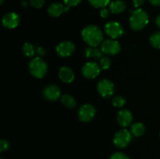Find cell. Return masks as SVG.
Returning a JSON list of instances; mask_svg holds the SVG:
<instances>
[{
	"instance_id": "cell-26",
	"label": "cell",
	"mask_w": 160,
	"mask_h": 159,
	"mask_svg": "<svg viewBox=\"0 0 160 159\" xmlns=\"http://www.w3.org/2000/svg\"><path fill=\"white\" fill-rule=\"evenodd\" d=\"M10 147V143L8 140H4V139H2L0 140V151L1 152H4V151H6Z\"/></svg>"
},
{
	"instance_id": "cell-35",
	"label": "cell",
	"mask_w": 160,
	"mask_h": 159,
	"mask_svg": "<svg viewBox=\"0 0 160 159\" xmlns=\"http://www.w3.org/2000/svg\"><path fill=\"white\" fill-rule=\"evenodd\" d=\"M1 159H3V158H1Z\"/></svg>"
},
{
	"instance_id": "cell-16",
	"label": "cell",
	"mask_w": 160,
	"mask_h": 159,
	"mask_svg": "<svg viewBox=\"0 0 160 159\" xmlns=\"http://www.w3.org/2000/svg\"><path fill=\"white\" fill-rule=\"evenodd\" d=\"M127 8L126 3L122 0H115L109 3V9L111 12L114 14L122 13L124 12Z\"/></svg>"
},
{
	"instance_id": "cell-3",
	"label": "cell",
	"mask_w": 160,
	"mask_h": 159,
	"mask_svg": "<svg viewBox=\"0 0 160 159\" xmlns=\"http://www.w3.org/2000/svg\"><path fill=\"white\" fill-rule=\"evenodd\" d=\"M29 71L34 77L42 79L48 72V65L42 58L36 57L30 62Z\"/></svg>"
},
{
	"instance_id": "cell-9",
	"label": "cell",
	"mask_w": 160,
	"mask_h": 159,
	"mask_svg": "<svg viewBox=\"0 0 160 159\" xmlns=\"http://www.w3.org/2000/svg\"><path fill=\"white\" fill-rule=\"evenodd\" d=\"M101 67L95 62H88L82 68V74L87 79H94L99 75Z\"/></svg>"
},
{
	"instance_id": "cell-12",
	"label": "cell",
	"mask_w": 160,
	"mask_h": 159,
	"mask_svg": "<svg viewBox=\"0 0 160 159\" xmlns=\"http://www.w3.org/2000/svg\"><path fill=\"white\" fill-rule=\"evenodd\" d=\"M20 23V17L18 14L13 12H7L3 16L2 19V23L3 26L8 29H13L17 27Z\"/></svg>"
},
{
	"instance_id": "cell-25",
	"label": "cell",
	"mask_w": 160,
	"mask_h": 159,
	"mask_svg": "<svg viewBox=\"0 0 160 159\" xmlns=\"http://www.w3.org/2000/svg\"><path fill=\"white\" fill-rule=\"evenodd\" d=\"M31 6L36 9H40L45 5V0H30Z\"/></svg>"
},
{
	"instance_id": "cell-36",
	"label": "cell",
	"mask_w": 160,
	"mask_h": 159,
	"mask_svg": "<svg viewBox=\"0 0 160 159\" xmlns=\"http://www.w3.org/2000/svg\"><path fill=\"white\" fill-rule=\"evenodd\" d=\"M159 136H160V134H159Z\"/></svg>"
},
{
	"instance_id": "cell-15",
	"label": "cell",
	"mask_w": 160,
	"mask_h": 159,
	"mask_svg": "<svg viewBox=\"0 0 160 159\" xmlns=\"http://www.w3.org/2000/svg\"><path fill=\"white\" fill-rule=\"evenodd\" d=\"M66 12V6L60 2H54L48 8V13L52 17H58Z\"/></svg>"
},
{
	"instance_id": "cell-24",
	"label": "cell",
	"mask_w": 160,
	"mask_h": 159,
	"mask_svg": "<svg viewBox=\"0 0 160 159\" xmlns=\"http://www.w3.org/2000/svg\"><path fill=\"white\" fill-rule=\"evenodd\" d=\"M99 62L101 69H102V70H108L111 65L110 59L108 57H106V56H102L99 59Z\"/></svg>"
},
{
	"instance_id": "cell-6",
	"label": "cell",
	"mask_w": 160,
	"mask_h": 159,
	"mask_svg": "<svg viewBox=\"0 0 160 159\" xmlns=\"http://www.w3.org/2000/svg\"><path fill=\"white\" fill-rule=\"evenodd\" d=\"M101 50L104 54L115 55L120 52L121 50V46L115 39H107L103 41L102 43L101 44Z\"/></svg>"
},
{
	"instance_id": "cell-2",
	"label": "cell",
	"mask_w": 160,
	"mask_h": 159,
	"mask_svg": "<svg viewBox=\"0 0 160 159\" xmlns=\"http://www.w3.org/2000/svg\"><path fill=\"white\" fill-rule=\"evenodd\" d=\"M129 23L133 31H142L148 23V13L142 9H138L133 11L130 17Z\"/></svg>"
},
{
	"instance_id": "cell-18",
	"label": "cell",
	"mask_w": 160,
	"mask_h": 159,
	"mask_svg": "<svg viewBox=\"0 0 160 159\" xmlns=\"http://www.w3.org/2000/svg\"><path fill=\"white\" fill-rule=\"evenodd\" d=\"M145 132V126L142 123H135L131 125V132L134 137H141Z\"/></svg>"
},
{
	"instance_id": "cell-30",
	"label": "cell",
	"mask_w": 160,
	"mask_h": 159,
	"mask_svg": "<svg viewBox=\"0 0 160 159\" xmlns=\"http://www.w3.org/2000/svg\"><path fill=\"white\" fill-rule=\"evenodd\" d=\"M145 0H133V4H134V6L135 8H138V9L139 7L142 6L145 3Z\"/></svg>"
},
{
	"instance_id": "cell-5",
	"label": "cell",
	"mask_w": 160,
	"mask_h": 159,
	"mask_svg": "<svg viewBox=\"0 0 160 159\" xmlns=\"http://www.w3.org/2000/svg\"><path fill=\"white\" fill-rule=\"evenodd\" d=\"M106 34L112 39H117L121 37L124 33L123 28L120 23L116 21L108 22L104 26Z\"/></svg>"
},
{
	"instance_id": "cell-20",
	"label": "cell",
	"mask_w": 160,
	"mask_h": 159,
	"mask_svg": "<svg viewBox=\"0 0 160 159\" xmlns=\"http://www.w3.org/2000/svg\"><path fill=\"white\" fill-rule=\"evenodd\" d=\"M22 51H23L24 55H26L27 57H33L36 54V48H34L32 44L28 43V42L23 45Z\"/></svg>"
},
{
	"instance_id": "cell-21",
	"label": "cell",
	"mask_w": 160,
	"mask_h": 159,
	"mask_svg": "<svg viewBox=\"0 0 160 159\" xmlns=\"http://www.w3.org/2000/svg\"><path fill=\"white\" fill-rule=\"evenodd\" d=\"M150 44L152 46L160 49V31L154 33L150 37Z\"/></svg>"
},
{
	"instance_id": "cell-4",
	"label": "cell",
	"mask_w": 160,
	"mask_h": 159,
	"mask_svg": "<svg viewBox=\"0 0 160 159\" xmlns=\"http://www.w3.org/2000/svg\"><path fill=\"white\" fill-rule=\"evenodd\" d=\"M131 141V132L126 129H121L116 132L113 143L117 148L123 149L128 147Z\"/></svg>"
},
{
	"instance_id": "cell-23",
	"label": "cell",
	"mask_w": 160,
	"mask_h": 159,
	"mask_svg": "<svg viewBox=\"0 0 160 159\" xmlns=\"http://www.w3.org/2000/svg\"><path fill=\"white\" fill-rule=\"evenodd\" d=\"M112 105L117 108H122L126 104V100L122 96H117L112 98Z\"/></svg>"
},
{
	"instance_id": "cell-29",
	"label": "cell",
	"mask_w": 160,
	"mask_h": 159,
	"mask_svg": "<svg viewBox=\"0 0 160 159\" xmlns=\"http://www.w3.org/2000/svg\"><path fill=\"white\" fill-rule=\"evenodd\" d=\"M100 16L102 18H108L109 16V9H106V7L102 8L101 10H100Z\"/></svg>"
},
{
	"instance_id": "cell-13",
	"label": "cell",
	"mask_w": 160,
	"mask_h": 159,
	"mask_svg": "<svg viewBox=\"0 0 160 159\" xmlns=\"http://www.w3.org/2000/svg\"><path fill=\"white\" fill-rule=\"evenodd\" d=\"M117 120L118 124L122 127H127L130 126L133 121V115L131 112L128 109L120 110L117 113Z\"/></svg>"
},
{
	"instance_id": "cell-28",
	"label": "cell",
	"mask_w": 160,
	"mask_h": 159,
	"mask_svg": "<svg viewBox=\"0 0 160 159\" xmlns=\"http://www.w3.org/2000/svg\"><path fill=\"white\" fill-rule=\"evenodd\" d=\"M81 1L82 0H63L64 4L67 6H69V7H73V6H78V4H80Z\"/></svg>"
},
{
	"instance_id": "cell-17",
	"label": "cell",
	"mask_w": 160,
	"mask_h": 159,
	"mask_svg": "<svg viewBox=\"0 0 160 159\" xmlns=\"http://www.w3.org/2000/svg\"><path fill=\"white\" fill-rule=\"evenodd\" d=\"M84 54L87 58H94L95 59H100L103 56L102 50L98 49L97 47L89 46L84 49Z\"/></svg>"
},
{
	"instance_id": "cell-22",
	"label": "cell",
	"mask_w": 160,
	"mask_h": 159,
	"mask_svg": "<svg viewBox=\"0 0 160 159\" xmlns=\"http://www.w3.org/2000/svg\"><path fill=\"white\" fill-rule=\"evenodd\" d=\"M88 2L95 8L106 7L110 3V0H88Z\"/></svg>"
},
{
	"instance_id": "cell-19",
	"label": "cell",
	"mask_w": 160,
	"mask_h": 159,
	"mask_svg": "<svg viewBox=\"0 0 160 159\" xmlns=\"http://www.w3.org/2000/svg\"><path fill=\"white\" fill-rule=\"evenodd\" d=\"M61 102L65 107L68 108H73L77 104L74 98L72 97L71 95L67 94H65L62 96H61Z\"/></svg>"
},
{
	"instance_id": "cell-10",
	"label": "cell",
	"mask_w": 160,
	"mask_h": 159,
	"mask_svg": "<svg viewBox=\"0 0 160 159\" xmlns=\"http://www.w3.org/2000/svg\"><path fill=\"white\" fill-rule=\"evenodd\" d=\"M56 53L60 57L66 58L70 56L75 51V45L70 41H65L59 43L56 46Z\"/></svg>"
},
{
	"instance_id": "cell-7",
	"label": "cell",
	"mask_w": 160,
	"mask_h": 159,
	"mask_svg": "<svg viewBox=\"0 0 160 159\" xmlns=\"http://www.w3.org/2000/svg\"><path fill=\"white\" fill-rule=\"evenodd\" d=\"M95 114H96V110L93 105L91 104H84L78 110V118L81 122L88 123L93 119L94 117L95 116Z\"/></svg>"
},
{
	"instance_id": "cell-33",
	"label": "cell",
	"mask_w": 160,
	"mask_h": 159,
	"mask_svg": "<svg viewBox=\"0 0 160 159\" xmlns=\"http://www.w3.org/2000/svg\"><path fill=\"white\" fill-rule=\"evenodd\" d=\"M156 25H157L158 27H159L160 29V14H159V15H158L157 17H156Z\"/></svg>"
},
{
	"instance_id": "cell-14",
	"label": "cell",
	"mask_w": 160,
	"mask_h": 159,
	"mask_svg": "<svg viewBox=\"0 0 160 159\" xmlns=\"http://www.w3.org/2000/svg\"><path fill=\"white\" fill-rule=\"evenodd\" d=\"M59 76L61 80L66 84H70L73 82L75 77L73 70L68 66L61 67L59 71Z\"/></svg>"
},
{
	"instance_id": "cell-8",
	"label": "cell",
	"mask_w": 160,
	"mask_h": 159,
	"mask_svg": "<svg viewBox=\"0 0 160 159\" xmlns=\"http://www.w3.org/2000/svg\"><path fill=\"white\" fill-rule=\"evenodd\" d=\"M98 92L102 98H109L114 93V84L109 80L103 79L98 84Z\"/></svg>"
},
{
	"instance_id": "cell-27",
	"label": "cell",
	"mask_w": 160,
	"mask_h": 159,
	"mask_svg": "<svg viewBox=\"0 0 160 159\" xmlns=\"http://www.w3.org/2000/svg\"><path fill=\"white\" fill-rule=\"evenodd\" d=\"M109 159H130V157L122 152H116L110 156Z\"/></svg>"
},
{
	"instance_id": "cell-11",
	"label": "cell",
	"mask_w": 160,
	"mask_h": 159,
	"mask_svg": "<svg viewBox=\"0 0 160 159\" xmlns=\"http://www.w3.org/2000/svg\"><path fill=\"white\" fill-rule=\"evenodd\" d=\"M44 98L48 101H56L61 98V90L58 86L55 84H50L46 86L42 91Z\"/></svg>"
},
{
	"instance_id": "cell-31",
	"label": "cell",
	"mask_w": 160,
	"mask_h": 159,
	"mask_svg": "<svg viewBox=\"0 0 160 159\" xmlns=\"http://www.w3.org/2000/svg\"><path fill=\"white\" fill-rule=\"evenodd\" d=\"M36 53L38 55L39 57L40 56H43L45 54V50L42 47H38V48H36Z\"/></svg>"
},
{
	"instance_id": "cell-32",
	"label": "cell",
	"mask_w": 160,
	"mask_h": 159,
	"mask_svg": "<svg viewBox=\"0 0 160 159\" xmlns=\"http://www.w3.org/2000/svg\"><path fill=\"white\" fill-rule=\"evenodd\" d=\"M148 1H149V2L151 3L152 5H153V6H160V0H148Z\"/></svg>"
},
{
	"instance_id": "cell-1",
	"label": "cell",
	"mask_w": 160,
	"mask_h": 159,
	"mask_svg": "<svg viewBox=\"0 0 160 159\" xmlns=\"http://www.w3.org/2000/svg\"><path fill=\"white\" fill-rule=\"evenodd\" d=\"M83 40L86 44L92 47H98L103 41V33L98 26L88 25L81 32Z\"/></svg>"
},
{
	"instance_id": "cell-34",
	"label": "cell",
	"mask_w": 160,
	"mask_h": 159,
	"mask_svg": "<svg viewBox=\"0 0 160 159\" xmlns=\"http://www.w3.org/2000/svg\"><path fill=\"white\" fill-rule=\"evenodd\" d=\"M0 2H1V5H2V4H3V2H4V0H1Z\"/></svg>"
}]
</instances>
